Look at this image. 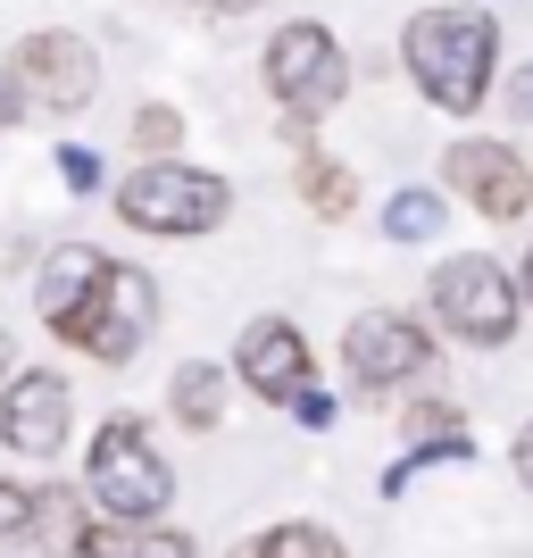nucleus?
<instances>
[{"instance_id": "nucleus-1", "label": "nucleus", "mask_w": 533, "mask_h": 558, "mask_svg": "<svg viewBox=\"0 0 533 558\" xmlns=\"http://www.w3.org/2000/svg\"><path fill=\"white\" fill-rule=\"evenodd\" d=\"M400 68L425 93V109L475 117L500 84V17L484 0H434L400 25Z\"/></svg>"}, {"instance_id": "nucleus-2", "label": "nucleus", "mask_w": 533, "mask_h": 558, "mask_svg": "<svg viewBox=\"0 0 533 558\" xmlns=\"http://www.w3.org/2000/svg\"><path fill=\"white\" fill-rule=\"evenodd\" d=\"M84 500H93L100 525H167V500H175V466L150 442V425L134 409L100 417L93 450H84Z\"/></svg>"}, {"instance_id": "nucleus-3", "label": "nucleus", "mask_w": 533, "mask_h": 558, "mask_svg": "<svg viewBox=\"0 0 533 558\" xmlns=\"http://www.w3.org/2000/svg\"><path fill=\"white\" fill-rule=\"evenodd\" d=\"M258 84H267V100L283 109V134L308 150V134L350 100V50L334 43V25L292 17V25L267 34V50H258Z\"/></svg>"}, {"instance_id": "nucleus-4", "label": "nucleus", "mask_w": 533, "mask_h": 558, "mask_svg": "<svg viewBox=\"0 0 533 558\" xmlns=\"http://www.w3.org/2000/svg\"><path fill=\"white\" fill-rule=\"evenodd\" d=\"M425 317H434V333H450L467 350H500V342H517V326L533 308H525L517 267H500L492 251H450L434 267V283H425Z\"/></svg>"}, {"instance_id": "nucleus-5", "label": "nucleus", "mask_w": 533, "mask_h": 558, "mask_svg": "<svg viewBox=\"0 0 533 558\" xmlns=\"http://www.w3.org/2000/svg\"><path fill=\"white\" fill-rule=\"evenodd\" d=\"M109 201H117V217L134 233H150V242H201V233H217L233 217V184L217 167H192V159L134 167V175L109 184Z\"/></svg>"}, {"instance_id": "nucleus-6", "label": "nucleus", "mask_w": 533, "mask_h": 558, "mask_svg": "<svg viewBox=\"0 0 533 558\" xmlns=\"http://www.w3.org/2000/svg\"><path fill=\"white\" fill-rule=\"evenodd\" d=\"M342 367L367 400H417L434 392L441 375V350H434V326L409 317V308H367L342 326Z\"/></svg>"}, {"instance_id": "nucleus-7", "label": "nucleus", "mask_w": 533, "mask_h": 558, "mask_svg": "<svg viewBox=\"0 0 533 558\" xmlns=\"http://www.w3.org/2000/svg\"><path fill=\"white\" fill-rule=\"evenodd\" d=\"M150 333H159V276L117 258L109 283L93 292V308H84L75 326H59V342L84 350V359H100V367H125V359H134Z\"/></svg>"}, {"instance_id": "nucleus-8", "label": "nucleus", "mask_w": 533, "mask_h": 558, "mask_svg": "<svg viewBox=\"0 0 533 558\" xmlns=\"http://www.w3.org/2000/svg\"><path fill=\"white\" fill-rule=\"evenodd\" d=\"M441 192L467 201L484 226H517V217L533 209V167H525V150L500 142V134H459L441 150Z\"/></svg>"}, {"instance_id": "nucleus-9", "label": "nucleus", "mask_w": 533, "mask_h": 558, "mask_svg": "<svg viewBox=\"0 0 533 558\" xmlns=\"http://www.w3.org/2000/svg\"><path fill=\"white\" fill-rule=\"evenodd\" d=\"M9 75H17V93L34 100V109H93L100 100V50L84 43V34H68V25L25 34Z\"/></svg>"}, {"instance_id": "nucleus-10", "label": "nucleus", "mask_w": 533, "mask_h": 558, "mask_svg": "<svg viewBox=\"0 0 533 558\" xmlns=\"http://www.w3.org/2000/svg\"><path fill=\"white\" fill-rule=\"evenodd\" d=\"M233 384L267 409H292L301 392H317V359H308V333L292 317H251L233 333Z\"/></svg>"}, {"instance_id": "nucleus-11", "label": "nucleus", "mask_w": 533, "mask_h": 558, "mask_svg": "<svg viewBox=\"0 0 533 558\" xmlns=\"http://www.w3.org/2000/svg\"><path fill=\"white\" fill-rule=\"evenodd\" d=\"M75 425V384L59 367H25L9 392H0V442L17 459H59Z\"/></svg>"}, {"instance_id": "nucleus-12", "label": "nucleus", "mask_w": 533, "mask_h": 558, "mask_svg": "<svg viewBox=\"0 0 533 558\" xmlns=\"http://www.w3.org/2000/svg\"><path fill=\"white\" fill-rule=\"evenodd\" d=\"M109 267H117V258L93 251V242H50L43 267H34V308H43V326L50 333L75 326V317L93 308V292L109 283Z\"/></svg>"}, {"instance_id": "nucleus-13", "label": "nucleus", "mask_w": 533, "mask_h": 558, "mask_svg": "<svg viewBox=\"0 0 533 558\" xmlns=\"http://www.w3.org/2000/svg\"><path fill=\"white\" fill-rule=\"evenodd\" d=\"M400 459H417V466H467L475 459V425H467L459 400H441V392H417V400H400Z\"/></svg>"}, {"instance_id": "nucleus-14", "label": "nucleus", "mask_w": 533, "mask_h": 558, "mask_svg": "<svg viewBox=\"0 0 533 558\" xmlns=\"http://www.w3.org/2000/svg\"><path fill=\"white\" fill-rule=\"evenodd\" d=\"M226 400H233V367H217V359H184V367L167 375V417L184 425V434H217Z\"/></svg>"}, {"instance_id": "nucleus-15", "label": "nucleus", "mask_w": 533, "mask_h": 558, "mask_svg": "<svg viewBox=\"0 0 533 558\" xmlns=\"http://www.w3.org/2000/svg\"><path fill=\"white\" fill-rule=\"evenodd\" d=\"M93 500H84V484H43V517H34V550L43 558H84L93 550Z\"/></svg>"}, {"instance_id": "nucleus-16", "label": "nucleus", "mask_w": 533, "mask_h": 558, "mask_svg": "<svg viewBox=\"0 0 533 558\" xmlns=\"http://www.w3.org/2000/svg\"><path fill=\"white\" fill-rule=\"evenodd\" d=\"M292 184H301V201L325 217V226H342V217L359 209V175H350V159H334V150H317V142L292 159Z\"/></svg>"}, {"instance_id": "nucleus-17", "label": "nucleus", "mask_w": 533, "mask_h": 558, "mask_svg": "<svg viewBox=\"0 0 533 558\" xmlns=\"http://www.w3.org/2000/svg\"><path fill=\"white\" fill-rule=\"evenodd\" d=\"M441 226H450V192L441 184H400L392 201H384V242H400V251L434 242Z\"/></svg>"}, {"instance_id": "nucleus-18", "label": "nucleus", "mask_w": 533, "mask_h": 558, "mask_svg": "<svg viewBox=\"0 0 533 558\" xmlns=\"http://www.w3.org/2000/svg\"><path fill=\"white\" fill-rule=\"evenodd\" d=\"M233 558H350V550H342L334 525H317V517H283V525H267V534L233 542Z\"/></svg>"}, {"instance_id": "nucleus-19", "label": "nucleus", "mask_w": 533, "mask_h": 558, "mask_svg": "<svg viewBox=\"0 0 533 558\" xmlns=\"http://www.w3.org/2000/svg\"><path fill=\"white\" fill-rule=\"evenodd\" d=\"M84 558H201V542L175 534V525H93Z\"/></svg>"}, {"instance_id": "nucleus-20", "label": "nucleus", "mask_w": 533, "mask_h": 558, "mask_svg": "<svg viewBox=\"0 0 533 558\" xmlns=\"http://www.w3.org/2000/svg\"><path fill=\"white\" fill-rule=\"evenodd\" d=\"M125 134H134V159L142 167H150V159H175V150H184V109H175V100H142Z\"/></svg>"}, {"instance_id": "nucleus-21", "label": "nucleus", "mask_w": 533, "mask_h": 558, "mask_svg": "<svg viewBox=\"0 0 533 558\" xmlns=\"http://www.w3.org/2000/svg\"><path fill=\"white\" fill-rule=\"evenodd\" d=\"M34 517H43V484H17V475H0V550L34 542Z\"/></svg>"}, {"instance_id": "nucleus-22", "label": "nucleus", "mask_w": 533, "mask_h": 558, "mask_svg": "<svg viewBox=\"0 0 533 558\" xmlns=\"http://www.w3.org/2000/svg\"><path fill=\"white\" fill-rule=\"evenodd\" d=\"M59 184H68V192H100V184H109V175H100V150L68 142V150H59Z\"/></svg>"}, {"instance_id": "nucleus-23", "label": "nucleus", "mask_w": 533, "mask_h": 558, "mask_svg": "<svg viewBox=\"0 0 533 558\" xmlns=\"http://www.w3.org/2000/svg\"><path fill=\"white\" fill-rule=\"evenodd\" d=\"M500 117L533 125V59H525V68H509V75H500Z\"/></svg>"}, {"instance_id": "nucleus-24", "label": "nucleus", "mask_w": 533, "mask_h": 558, "mask_svg": "<svg viewBox=\"0 0 533 558\" xmlns=\"http://www.w3.org/2000/svg\"><path fill=\"white\" fill-rule=\"evenodd\" d=\"M292 417H301L308 434H325V425L342 417V400H334V392H325V384H317V392H301V400H292Z\"/></svg>"}, {"instance_id": "nucleus-25", "label": "nucleus", "mask_w": 533, "mask_h": 558, "mask_svg": "<svg viewBox=\"0 0 533 558\" xmlns=\"http://www.w3.org/2000/svg\"><path fill=\"white\" fill-rule=\"evenodd\" d=\"M25 117H34V100L17 93V75L0 68V134H9V125H25Z\"/></svg>"}, {"instance_id": "nucleus-26", "label": "nucleus", "mask_w": 533, "mask_h": 558, "mask_svg": "<svg viewBox=\"0 0 533 558\" xmlns=\"http://www.w3.org/2000/svg\"><path fill=\"white\" fill-rule=\"evenodd\" d=\"M509 466H517V484L533 492V417H525V434H517V450H509Z\"/></svg>"}, {"instance_id": "nucleus-27", "label": "nucleus", "mask_w": 533, "mask_h": 558, "mask_svg": "<svg viewBox=\"0 0 533 558\" xmlns=\"http://www.w3.org/2000/svg\"><path fill=\"white\" fill-rule=\"evenodd\" d=\"M17 375H25V367H17V342H9V326H0V392H9Z\"/></svg>"}, {"instance_id": "nucleus-28", "label": "nucleus", "mask_w": 533, "mask_h": 558, "mask_svg": "<svg viewBox=\"0 0 533 558\" xmlns=\"http://www.w3.org/2000/svg\"><path fill=\"white\" fill-rule=\"evenodd\" d=\"M217 17H251V9H267V0H209Z\"/></svg>"}, {"instance_id": "nucleus-29", "label": "nucleus", "mask_w": 533, "mask_h": 558, "mask_svg": "<svg viewBox=\"0 0 533 558\" xmlns=\"http://www.w3.org/2000/svg\"><path fill=\"white\" fill-rule=\"evenodd\" d=\"M517 283H525V308H533V251H525V267H517Z\"/></svg>"}, {"instance_id": "nucleus-30", "label": "nucleus", "mask_w": 533, "mask_h": 558, "mask_svg": "<svg viewBox=\"0 0 533 558\" xmlns=\"http://www.w3.org/2000/svg\"><path fill=\"white\" fill-rule=\"evenodd\" d=\"M201 9H209V0H201Z\"/></svg>"}]
</instances>
